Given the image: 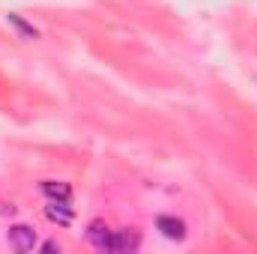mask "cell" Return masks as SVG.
<instances>
[{
    "label": "cell",
    "instance_id": "1",
    "mask_svg": "<svg viewBox=\"0 0 257 254\" xmlns=\"http://www.w3.org/2000/svg\"><path fill=\"white\" fill-rule=\"evenodd\" d=\"M156 230L165 236V239H171V242H183L186 236H189V224L183 221V218H177V215H159L156 218Z\"/></svg>",
    "mask_w": 257,
    "mask_h": 254
},
{
    "label": "cell",
    "instance_id": "2",
    "mask_svg": "<svg viewBox=\"0 0 257 254\" xmlns=\"http://www.w3.org/2000/svg\"><path fill=\"white\" fill-rule=\"evenodd\" d=\"M6 242H9V248H15V251H33L36 248V230L30 227V224H12L9 227V233H6Z\"/></svg>",
    "mask_w": 257,
    "mask_h": 254
},
{
    "label": "cell",
    "instance_id": "3",
    "mask_svg": "<svg viewBox=\"0 0 257 254\" xmlns=\"http://www.w3.org/2000/svg\"><path fill=\"white\" fill-rule=\"evenodd\" d=\"M111 236H114V230H111L102 218H93V221L87 224V242H90L96 251H111Z\"/></svg>",
    "mask_w": 257,
    "mask_h": 254
},
{
    "label": "cell",
    "instance_id": "4",
    "mask_svg": "<svg viewBox=\"0 0 257 254\" xmlns=\"http://www.w3.org/2000/svg\"><path fill=\"white\" fill-rule=\"evenodd\" d=\"M45 218L57 227H69L75 221V206L69 200H48L45 203Z\"/></svg>",
    "mask_w": 257,
    "mask_h": 254
},
{
    "label": "cell",
    "instance_id": "5",
    "mask_svg": "<svg viewBox=\"0 0 257 254\" xmlns=\"http://www.w3.org/2000/svg\"><path fill=\"white\" fill-rule=\"evenodd\" d=\"M141 248V236H138V230L135 227H120V230H114V236H111V251L114 254H132Z\"/></svg>",
    "mask_w": 257,
    "mask_h": 254
},
{
    "label": "cell",
    "instance_id": "6",
    "mask_svg": "<svg viewBox=\"0 0 257 254\" xmlns=\"http://www.w3.org/2000/svg\"><path fill=\"white\" fill-rule=\"evenodd\" d=\"M39 191H42L48 200H69V203H72V186L63 183V180H42V183H39Z\"/></svg>",
    "mask_w": 257,
    "mask_h": 254
},
{
    "label": "cell",
    "instance_id": "7",
    "mask_svg": "<svg viewBox=\"0 0 257 254\" xmlns=\"http://www.w3.org/2000/svg\"><path fill=\"white\" fill-rule=\"evenodd\" d=\"M6 24L21 36V39H27V42H33V39H39V30L24 18V15H18V12H6Z\"/></svg>",
    "mask_w": 257,
    "mask_h": 254
},
{
    "label": "cell",
    "instance_id": "8",
    "mask_svg": "<svg viewBox=\"0 0 257 254\" xmlns=\"http://www.w3.org/2000/svg\"><path fill=\"white\" fill-rule=\"evenodd\" d=\"M42 251H48V254H60V242H57V239H48V242H42Z\"/></svg>",
    "mask_w": 257,
    "mask_h": 254
},
{
    "label": "cell",
    "instance_id": "9",
    "mask_svg": "<svg viewBox=\"0 0 257 254\" xmlns=\"http://www.w3.org/2000/svg\"><path fill=\"white\" fill-rule=\"evenodd\" d=\"M12 212H15V206H9V203L0 200V215H12Z\"/></svg>",
    "mask_w": 257,
    "mask_h": 254
}]
</instances>
